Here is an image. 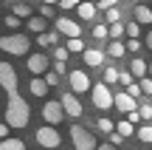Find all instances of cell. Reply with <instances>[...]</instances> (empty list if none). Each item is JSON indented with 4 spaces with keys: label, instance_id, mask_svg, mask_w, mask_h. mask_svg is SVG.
I'll return each instance as SVG.
<instances>
[{
    "label": "cell",
    "instance_id": "6da1fadb",
    "mask_svg": "<svg viewBox=\"0 0 152 150\" xmlns=\"http://www.w3.org/2000/svg\"><path fill=\"white\" fill-rule=\"evenodd\" d=\"M0 85L6 88V94H9V105H6V125L14 130H23L28 125V119H31V108H28V102L20 96V91H17V74L14 68H11V62H0Z\"/></svg>",
    "mask_w": 152,
    "mask_h": 150
},
{
    "label": "cell",
    "instance_id": "7a4b0ae2",
    "mask_svg": "<svg viewBox=\"0 0 152 150\" xmlns=\"http://www.w3.org/2000/svg\"><path fill=\"white\" fill-rule=\"evenodd\" d=\"M0 48H3L6 54L23 57V54H28V48H31V40H28L26 34H6V37H0Z\"/></svg>",
    "mask_w": 152,
    "mask_h": 150
},
{
    "label": "cell",
    "instance_id": "3957f363",
    "mask_svg": "<svg viewBox=\"0 0 152 150\" xmlns=\"http://www.w3.org/2000/svg\"><path fill=\"white\" fill-rule=\"evenodd\" d=\"M71 142H73V147L76 150H99V142H96V136L90 133L87 128H82V125H71Z\"/></svg>",
    "mask_w": 152,
    "mask_h": 150
},
{
    "label": "cell",
    "instance_id": "277c9868",
    "mask_svg": "<svg viewBox=\"0 0 152 150\" xmlns=\"http://www.w3.org/2000/svg\"><path fill=\"white\" fill-rule=\"evenodd\" d=\"M90 102L99 111H110V108H115V94L107 88V82H96L90 91Z\"/></svg>",
    "mask_w": 152,
    "mask_h": 150
},
{
    "label": "cell",
    "instance_id": "5b68a950",
    "mask_svg": "<svg viewBox=\"0 0 152 150\" xmlns=\"http://www.w3.org/2000/svg\"><path fill=\"white\" fill-rule=\"evenodd\" d=\"M34 139H37V145L42 150H54L62 145V136L56 133V128H51V125H42V128L34 130Z\"/></svg>",
    "mask_w": 152,
    "mask_h": 150
},
{
    "label": "cell",
    "instance_id": "8992f818",
    "mask_svg": "<svg viewBox=\"0 0 152 150\" xmlns=\"http://www.w3.org/2000/svg\"><path fill=\"white\" fill-rule=\"evenodd\" d=\"M39 113H42L45 125H51V128H54V125H59L62 119L68 116V113H65V108H62V102H56V99H48V102L42 105V111H39Z\"/></svg>",
    "mask_w": 152,
    "mask_h": 150
},
{
    "label": "cell",
    "instance_id": "52a82bcc",
    "mask_svg": "<svg viewBox=\"0 0 152 150\" xmlns=\"http://www.w3.org/2000/svg\"><path fill=\"white\" fill-rule=\"evenodd\" d=\"M68 85H71V91H73V94H85V91H93L90 77H87L82 68H73V71L68 74Z\"/></svg>",
    "mask_w": 152,
    "mask_h": 150
},
{
    "label": "cell",
    "instance_id": "ba28073f",
    "mask_svg": "<svg viewBox=\"0 0 152 150\" xmlns=\"http://www.w3.org/2000/svg\"><path fill=\"white\" fill-rule=\"evenodd\" d=\"M54 26H56V31H59V34H65L68 40H76V37L82 34V26H79L76 20H71L68 14H59V17L54 20Z\"/></svg>",
    "mask_w": 152,
    "mask_h": 150
},
{
    "label": "cell",
    "instance_id": "9c48e42d",
    "mask_svg": "<svg viewBox=\"0 0 152 150\" xmlns=\"http://www.w3.org/2000/svg\"><path fill=\"white\" fill-rule=\"evenodd\" d=\"M62 108H65V113L71 119H79L82 113H85V108H82V102H79V96L73 94V91H65V94H62Z\"/></svg>",
    "mask_w": 152,
    "mask_h": 150
},
{
    "label": "cell",
    "instance_id": "30bf717a",
    "mask_svg": "<svg viewBox=\"0 0 152 150\" xmlns=\"http://www.w3.org/2000/svg\"><path fill=\"white\" fill-rule=\"evenodd\" d=\"M48 65H51V62H48V57H45V54H31V57H28V62H26V68L34 74V77L48 74Z\"/></svg>",
    "mask_w": 152,
    "mask_h": 150
},
{
    "label": "cell",
    "instance_id": "8fae6325",
    "mask_svg": "<svg viewBox=\"0 0 152 150\" xmlns=\"http://www.w3.org/2000/svg\"><path fill=\"white\" fill-rule=\"evenodd\" d=\"M115 111H124L127 116H130L132 111H138V105H135V99H132L127 91H118V94H115Z\"/></svg>",
    "mask_w": 152,
    "mask_h": 150
},
{
    "label": "cell",
    "instance_id": "7c38bea8",
    "mask_svg": "<svg viewBox=\"0 0 152 150\" xmlns=\"http://www.w3.org/2000/svg\"><path fill=\"white\" fill-rule=\"evenodd\" d=\"M130 74L135 77V82L147 79V77H149V62H144L141 57H132V62H130Z\"/></svg>",
    "mask_w": 152,
    "mask_h": 150
},
{
    "label": "cell",
    "instance_id": "4fadbf2b",
    "mask_svg": "<svg viewBox=\"0 0 152 150\" xmlns=\"http://www.w3.org/2000/svg\"><path fill=\"white\" fill-rule=\"evenodd\" d=\"M82 60H85V65H90V68H102L104 65V54L99 48H87L85 54H82Z\"/></svg>",
    "mask_w": 152,
    "mask_h": 150
},
{
    "label": "cell",
    "instance_id": "5bb4252c",
    "mask_svg": "<svg viewBox=\"0 0 152 150\" xmlns=\"http://www.w3.org/2000/svg\"><path fill=\"white\" fill-rule=\"evenodd\" d=\"M135 23L152 26V9H149V6H135Z\"/></svg>",
    "mask_w": 152,
    "mask_h": 150
},
{
    "label": "cell",
    "instance_id": "9a60e30c",
    "mask_svg": "<svg viewBox=\"0 0 152 150\" xmlns=\"http://www.w3.org/2000/svg\"><path fill=\"white\" fill-rule=\"evenodd\" d=\"M96 11H99V6H93V3H79L76 14H79V20H93V17H96Z\"/></svg>",
    "mask_w": 152,
    "mask_h": 150
},
{
    "label": "cell",
    "instance_id": "2e32d148",
    "mask_svg": "<svg viewBox=\"0 0 152 150\" xmlns=\"http://www.w3.org/2000/svg\"><path fill=\"white\" fill-rule=\"evenodd\" d=\"M28 88H31V94H34V96H45V94H48V82H45L42 77H34Z\"/></svg>",
    "mask_w": 152,
    "mask_h": 150
},
{
    "label": "cell",
    "instance_id": "e0dca14e",
    "mask_svg": "<svg viewBox=\"0 0 152 150\" xmlns=\"http://www.w3.org/2000/svg\"><path fill=\"white\" fill-rule=\"evenodd\" d=\"M9 9H11V14L28 17V20H31V6H28V3H9Z\"/></svg>",
    "mask_w": 152,
    "mask_h": 150
},
{
    "label": "cell",
    "instance_id": "ac0fdd59",
    "mask_svg": "<svg viewBox=\"0 0 152 150\" xmlns=\"http://www.w3.org/2000/svg\"><path fill=\"white\" fill-rule=\"evenodd\" d=\"M107 51H110V57H113V60H121V57L127 54V43H110Z\"/></svg>",
    "mask_w": 152,
    "mask_h": 150
},
{
    "label": "cell",
    "instance_id": "d6986e66",
    "mask_svg": "<svg viewBox=\"0 0 152 150\" xmlns=\"http://www.w3.org/2000/svg\"><path fill=\"white\" fill-rule=\"evenodd\" d=\"M118 79H121V74H118V68H115V65L104 68V79H102V82H107V85H115Z\"/></svg>",
    "mask_w": 152,
    "mask_h": 150
},
{
    "label": "cell",
    "instance_id": "ffe728a7",
    "mask_svg": "<svg viewBox=\"0 0 152 150\" xmlns=\"http://www.w3.org/2000/svg\"><path fill=\"white\" fill-rule=\"evenodd\" d=\"M37 43L42 45V48H45V45H54V43H59V31H48V34H39V37H37Z\"/></svg>",
    "mask_w": 152,
    "mask_h": 150
},
{
    "label": "cell",
    "instance_id": "44dd1931",
    "mask_svg": "<svg viewBox=\"0 0 152 150\" xmlns=\"http://www.w3.org/2000/svg\"><path fill=\"white\" fill-rule=\"evenodd\" d=\"M96 128L102 130V133H107V136H113V133H115V125H113V119H107V116H102V119H99V122H96Z\"/></svg>",
    "mask_w": 152,
    "mask_h": 150
},
{
    "label": "cell",
    "instance_id": "7402d4cb",
    "mask_svg": "<svg viewBox=\"0 0 152 150\" xmlns=\"http://www.w3.org/2000/svg\"><path fill=\"white\" fill-rule=\"evenodd\" d=\"M115 133H121V136L127 139V136L138 133V130H135V125H132V122H127V119H124V122H118V125H115Z\"/></svg>",
    "mask_w": 152,
    "mask_h": 150
},
{
    "label": "cell",
    "instance_id": "603a6c76",
    "mask_svg": "<svg viewBox=\"0 0 152 150\" xmlns=\"http://www.w3.org/2000/svg\"><path fill=\"white\" fill-rule=\"evenodd\" d=\"M28 28H31L34 34H45V17H31V20H28Z\"/></svg>",
    "mask_w": 152,
    "mask_h": 150
},
{
    "label": "cell",
    "instance_id": "cb8c5ba5",
    "mask_svg": "<svg viewBox=\"0 0 152 150\" xmlns=\"http://www.w3.org/2000/svg\"><path fill=\"white\" fill-rule=\"evenodd\" d=\"M65 48L68 51H71V54H85V43H82V37H76V40H68V43H65Z\"/></svg>",
    "mask_w": 152,
    "mask_h": 150
},
{
    "label": "cell",
    "instance_id": "d4e9b609",
    "mask_svg": "<svg viewBox=\"0 0 152 150\" xmlns=\"http://www.w3.org/2000/svg\"><path fill=\"white\" fill-rule=\"evenodd\" d=\"M0 150H26V142L23 139H6V142H0Z\"/></svg>",
    "mask_w": 152,
    "mask_h": 150
},
{
    "label": "cell",
    "instance_id": "484cf974",
    "mask_svg": "<svg viewBox=\"0 0 152 150\" xmlns=\"http://www.w3.org/2000/svg\"><path fill=\"white\" fill-rule=\"evenodd\" d=\"M54 9H56L54 3H39V17H51V20H56L59 14H54Z\"/></svg>",
    "mask_w": 152,
    "mask_h": 150
},
{
    "label": "cell",
    "instance_id": "4316f807",
    "mask_svg": "<svg viewBox=\"0 0 152 150\" xmlns=\"http://www.w3.org/2000/svg\"><path fill=\"white\" fill-rule=\"evenodd\" d=\"M138 139L152 145V125H141V128H138Z\"/></svg>",
    "mask_w": 152,
    "mask_h": 150
},
{
    "label": "cell",
    "instance_id": "83f0119b",
    "mask_svg": "<svg viewBox=\"0 0 152 150\" xmlns=\"http://www.w3.org/2000/svg\"><path fill=\"white\" fill-rule=\"evenodd\" d=\"M138 34H141V23L130 20V23H127V37H130V40H138Z\"/></svg>",
    "mask_w": 152,
    "mask_h": 150
},
{
    "label": "cell",
    "instance_id": "f1b7e54d",
    "mask_svg": "<svg viewBox=\"0 0 152 150\" xmlns=\"http://www.w3.org/2000/svg\"><path fill=\"white\" fill-rule=\"evenodd\" d=\"M3 23H6V26L11 28V31H17V28H20V23H23V20H20V17H17V14H6V17H3Z\"/></svg>",
    "mask_w": 152,
    "mask_h": 150
},
{
    "label": "cell",
    "instance_id": "f546056e",
    "mask_svg": "<svg viewBox=\"0 0 152 150\" xmlns=\"http://www.w3.org/2000/svg\"><path fill=\"white\" fill-rule=\"evenodd\" d=\"M68 54H71V51H68L65 45H56V48H54V62H65Z\"/></svg>",
    "mask_w": 152,
    "mask_h": 150
},
{
    "label": "cell",
    "instance_id": "4dcf8cb0",
    "mask_svg": "<svg viewBox=\"0 0 152 150\" xmlns=\"http://www.w3.org/2000/svg\"><path fill=\"white\" fill-rule=\"evenodd\" d=\"M93 37H96V40H104V37H110V26H102V23H99V26L93 28Z\"/></svg>",
    "mask_w": 152,
    "mask_h": 150
},
{
    "label": "cell",
    "instance_id": "1f68e13d",
    "mask_svg": "<svg viewBox=\"0 0 152 150\" xmlns=\"http://www.w3.org/2000/svg\"><path fill=\"white\" fill-rule=\"evenodd\" d=\"M56 9H62V11H73V9H79V3H76V0H62V3H56Z\"/></svg>",
    "mask_w": 152,
    "mask_h": 150
},
{
    "label": "cell",
    "instance_id": "d6a6232c",
    "mask_svg": "<svg viewBox=\"0 0 152 150\" xmlns=\"http://www.w3.org/2000/svg\"><path fill=\"white\" fill-rule=\"evenodd\" d=\"M141 45H144L141 40H127V51H130V54H135V57H138V48H141Z\"/></svg>",
    "mask_w": 152,
    "mask_h": 150
},
{
    "label": "cell",
    "instance_id": "836d02e7",
    "mask_svg": "<svg viewBox=\"0 0 152 150\" xmlns=\"http://www.w3.org/2000/svg\"><path fill=\"white\" fill-rule=\"evenodd\" d=\"M45 82H48V88L59 85V74H56V71H48V74H45Z\"/></svg>",
    "mask_w": 152,
    "mask_h": 150
},
{
    "label": "cell",
    "instance_id": "e575fe53",
    "mask_svg": "<svg viewBox=\"0 0 152 150\" xmlns=\"http://www.w3.org/2000/svg\"><path fill=\"white\" fill-rule=\"evenodd\" d=\"M138 111H141V116L147 119V125H149V119H152V105H149V102H144V105L138 108Z\"/></svg>",
    "mask_w": 152,
    "mask_h": 150
},
{
    "label": "cell",
    "instance_id": "d590c367",
    "mask_svg": "<svg viewBox=\"0 0 152 150\" xmlns=\"http://www.w3.org/2000/svg\"><path fill=\"white\" fill-rule=\"evenodd\" d=\"M127 94H130L132 99H138V96L144 94V91H141V82H135V85H130V88H127Z\"/></svg>",
    "mask_w": 152,
    "mask_h": 150
},
{
    "label": "cell",
    "instance_id": "8d00e7d4",
    "mask_svg": "<svg viewBox=\"0 0 152 150\" xmlns=\"http://www.w3.org/2000/svg\"><path fill=\"white\" fill-rule=\"evenodd\" d=\"M118 82L124 85V88H130V85H135V82H132V74H130V71H124V74H121V79H118Z\"/></svg>",
    "mask_w": 152,
    "mask_h": 150
},
{
    "label": "cell",
    "instance_id": "74e56055",
    "mask_svg": "<svg viewBox=\"0 0 152 150\" xmlns=\"http://www.w3.org/2000/svg\"><path fill=\"white\" fill-rule=\"evenodd\" d=\"M141 91H144V94H149V96H152V77L141 79Z\"/></svg>",
    "mask_w": 152,
    "mask_h": 150
},
{
    "label": "cell",
    "instance_id": "f35d334b",
    "mask_svg": "<svg viewBox=\"0 0 152 150\" xmlns=\"http://www.w3.org/2000/svg\"><path fill=\"white\" fill-rule=\"evenodd\" d=\"M51 71H56V74H59V77H65L68 65H65V62H54V68H51Z\"/></svg>",
    "mask_w": 152,
    "mask_h": 150
},
{
    "label": "cell",
    "instance_id": "ab89813d",
    "mask_svg": "<svg viewBox=\"0 0 152 150\" xmlns=\"http://www.w3.org/2000/svg\"><path fill=\"white\" fill-rule=\"evenodd\" d=\"M141 119H144V116H141V111H132L130 116H127V122H132V125H138V122H141Z\"/></svg>",
    "mask_w": 152,
    "mask_h": 150
},
{
    "label": "cell",
    "instance_id": "60d3db41",
    "mask_svg": "<svg viewBox=\"0 0 152 150\" xmlns=\"http://www.w3.org/2000/svg\"><path fill=\"white\" fill-rule=\"evenodd\" d=\"M107 139H110V145H113V147H118L121 142H124V136H121V133H113V136H107Z\"/></svg>",
    "mask_w": 152,
    "mask_h": 150
},
{
    "label": "cell",
    "instance_id": "b9f144b4",
    "mask_svg": "<svg viewBox=\"0 0 152 150\" xmlns=\"http://www.w3.org/2000/svg\"><path fill=\"white\" fill-rule=\"evenodd\" d=\"M9 130H11V128H9V125H6V122L0 125V136H3V142H6V139H11V136H9Z\"/></svg>",
    "mask_w": 152,
    "mask_h": 150
},
{
    "label": "cell",
    "instance_id": "7bdbcfd3",
    "mask_svg": "<svg viewBox=\"0 0 152 150\" xmlns=\"http://www.w3.org/2000/svg\"><path fill=\"white\" fill-rule=\"evenodd\" d=\"M99 150H115V147H113V145L107 142V145H99Z\"/></svg>",
    "mask_w": 152,
    "mask_h": 150
},
{
    "label": "cell",
    "instance_id": "ee69618b",
    "mask_svg": "<svg viewBox=\"0 0 152 150\" xmlns=\"http://www.w3.org/2000/svg\"><path fill=\"white\" fill-rule=\"evenodd\" d=\"M147 45H149V48H152V31L147 34Z\"/></svg>",
    "mask_w": 152,
    "mask_h": 150
},
{
    "label": "cell",
    "instance_id": "f6af8a7d",
    "mask_svg": "<svg viewBox=\"0 0 152 150\" xmlns=\"http://www.w3.org/2000/svg\"><path fill=\"white\" fill-rule=\"evenodd\" d=\"M149 77H152V60H149Z\"/></svg>",
    "mask_w": 152,
    "mask_h": 150
},
{
    "label": "cell",
    "instance_id": "bcb514c9",
    "mask_svg": "<svg viewBox=\"0 0 152 150\" xmlns=\"http://www.w3.org/2000/svg\"><path fill=\"white\" fill-rule=\"evenodd\" d=\"M37 150H42V147H37Z\"/></svg>",
    "mask_w": 152,
    "mask_h": 150
}]
</instances>
